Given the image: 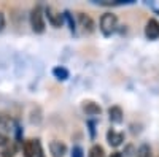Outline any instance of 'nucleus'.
<instances>
[{"label": "nucleus", "mask_w": 159, "mask_h": 157, "mask_svg": "<svg viewBox=\"0 0 159 157\" xmlns=\"http://www.w3.org/2000/svg\"><path fill=\"white\" fill-rule=\"evenodd\" d=\"M118 27V18L113 13H105V15L100 18V30L103 35H111Z\"/></svg>", "instance_id": "obj_1"}, {"label": "nucleus", "mask_w": 159, "mask_h": 157, "mask_svg": "<svg viewBox=\"0 0 159 157\" xmlns=\"http://www.w3.org/2000/svg\"><path fill=\"white\" fill-rule=\"evenodd\" d=\"M30 25L34 32L42 33L45 32V19H43V10L40 5H37L32 11H30Z\"/></svg>", "instance_id": "obj_2"}, {"label": "nucleus", "mask_w": 159, "mask_h": 157, "mask_svg": "<svg viewBox=\"0 0 159 157\" xmlns=\"http://www.w3.org/2000/svg\"><path fill=\"white\" fill-rule=\"evenodd\" d=\"M145 35H147L150 40H157V38H159V21L157 19H150L147 22Z\"/></svg>", "instance_id": "obj_3"}, {"label": "nucleus", "mask_w": 159, "mask_h": 157, "mask_svg": "<svg viewBox=\"0 0 159 157\" xmlns=\"http://www.w3.org/2000/svg\"><path fill=\"white\" fill-rule=\"evenodd\" d=\"M38 141L35 140H25L24 145H22V152H24V157H35L37 155V151H38Z\"/></svg>", "instance_id": "obj_4"}, {"label": "nucleus", "mask_w": 159, "mask_h": 157, "mask_svg": "<svg viewBox=\"0 0 159 157\" xmlns=\"http://www.w3.org/2000/svg\"><path fill=\"white\" fill-rule=\"evenodd\" d=\"M49 152L52 154V157H64V154L67 152V146L62 141L54 140L49 143Z\"/></svg>", "instance_id": "obj_5"}, {"label": "nucleus", "mask_w": 159, "mask_h": 157, "mask_svg": "<svg viewBox=\"0 0 159 157\" xmlns=\"http://www.w3.org/2000/svg\"><path fill=\"white\" fill-rule=\"evenodd\" d=\"M78 19H80L81 27H83L86 32H92V30H94V21L91 19L89 15H86V13H80V15H78Z\"/></svg>", "instance_id": "obj_6"}, {"label": "nucleus", "mask_w": 159, "mask_h": 157, "mask_svg": "<svg viewBox=\"0 0 159 157\" xmlns=\"http://www.w3.org/2000/svg\"><path fill=\"white\" fill-rule=\"evenodd\" d=\"M83 111L89 116H96V114H100V107L96 103V102H91V100H86L83 102Z\"/></svg>", "instance_id": "obj_7"}, {"label": "nucleus", "mask_w": 159, "mask_h": 157, "mask_svg": "<svg viewBox=\"0 0 159 157\" xmlns=\"http://www.w3.org/2000/svg\"><path fill=\"white\" fill-rule=\"evenodd\" d=\"M107 140H108V143H110V146H119L121 145V141L124 140V135L123 133H119V132H115V130H108L107 132Z\"/></svg>", "instance_id": "obj_8"}, {"label": "nucleus", "mask_w": 159, "mask_h": 157, "mask_svg": "<svg viewBox=\"0 0 159 157\" xmlns=\"http://www.w3.org/2000/svg\"><path fill=\"white\" fill-rule=\"evenodd\" d=\"M46 15H48V19L49 22L54 25V27H61V24H62V16L59 15V13L54 10V8H46Z\"/></svg>", "instance_id": "obj_9"}, {"label": "nucleus", "mask_w": 159, "mask_h": 157, "mask_svg": "<svg viewBox=\"0 0 159 157\" xmlns=\"http://www.w3.org/2000/svg\"><path fill=\"white\" fill-rule=\"evenodd\" d=\"M108 116H110V121L111 122H121L123 121V110L119 107H111L108 110Z\"/></svg>", "instance_id": "obj_10"}, {"label": "nucleus", "mask_w": 159, "mask_h": 157, "mask_svg": "<svg viewBox=\"0 0 159 157\" xmlns=\"http://www.w3.org/2000/svg\"><path fill=\"white\" fill-rule=\"evenodd\" d=\"M52 73H54V76L57 78V80H67L69 78V70L64 68V67H56L54 70H52Z\"/></svg>", "instance_id": "obj_11"}, {"label": "nucleus", "mask_w": 159, "mask_h": 157, "mask_svg": "<svg viewBox=\"0 0 159 157\" xmlns=\"http://www.w3.org/2000/svg\"><path fill=\"white\" fill-rule=\"evenodd\" d=\"M137 157H153V151L148 145H142L137 151Z\"/></svg>", "instance_id": "obj_12"}, {"label": "nucleus", "mask_w": 159, "mask_h": 157, "mask_svg": "<svg viewBox=\"0 0 159 157\" xmlns=\"http://www.w3.org/2000/svg\"><path fill=\"white\" fill-rule=\"evenodd\" d=\"M89 157H105L103 148L99 146V145H94V146L91 148V151H89Z\"/></svg>", "instance_id": "obj_13"}, {"label": "nucleus", "mask_w": 159, "mask_h": 157, "mask_svg": "<svg viewBox=\"0 0 159 157\" xmlns=\"http://www.w3.org/2000/svg\"><path fill=\"white\" fill-rule=\"evenodd\" d=\"M72 157H84L83 155V149L80 148V146H75L73 151H72Z\"/></svg>", "instance_id": "obj_14"}, {"label": "nucleus", "mask_w": 159, "mask_h": 157, "mask_svg": "<svg viewBox=\"0 0 159 157\" xmlns=\"http://www.w3.org/2000/svg\"><path fill=\"white\" fill-rule=\"evenodd\" d=\"M15 151H16V149H15V146H13V148H8V149H5V151H3V154H2V155H3V157H11L13 154H15Z\"/></svg>", "instance_id": "obj_15"}, {"label": "nucleus", "mask_w": 159, "mask_h": 157, "mask_svg": "<svg viewBox=\"0 0 159 157\" xmlns=\"http://www.w3.org/2000/svg\"><path fill=\"white\" fill-rule=\"evenodd\" d=\"M7 143H8V137H7L5 133L0 132V146H5Z\"/></svg>", "instance_id": "obj_16"}, {"label": "nucleus", "mask_w": 159, "mask_h": 157, "mask_svg": "<svg viewBox=\"0 0 159 157\" xmlns=\"http://www.w3.org/2000/svg\"><path fill=\"white\" fill-rule=\"evenodd\" d=\"M3 27H5V16H3V13L0 11V32L3 30Z\"/></svg>", "instance_id": "obj_17"}, {"label": "nucleus", "mask_w": 159, "mask_h": 157, "mask_svg": "<svg viewBox=\"0 0 159 157\" xmlns=\"http://www.w3.org/2000/svg\"><path fill=\"white\" fill-rule=\"evenodd\" d=\"M111 157H123V155H121V152H115V154H111Z\"/></svg>", "instance_id": "obj_18"}]
</instances>
